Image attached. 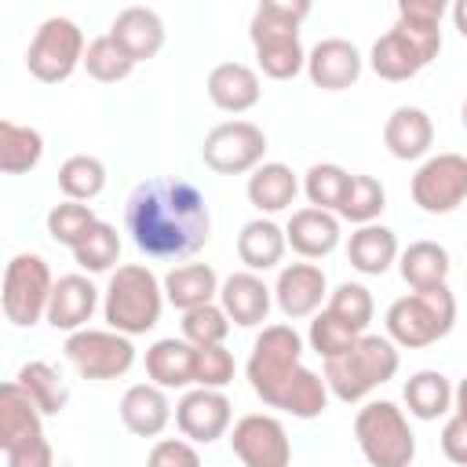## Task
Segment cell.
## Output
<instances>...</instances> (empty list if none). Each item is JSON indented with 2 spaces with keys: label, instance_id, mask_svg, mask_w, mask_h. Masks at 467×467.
Wrapping results in <instances>:
<instances>
[{
  "label": "cell",
  "instance_id": "cell-14",
  "mask_svg": "<svg viewBox=\"0 0 467 467\" xmlns=\"http://www.w3.org/2000/svg\"><path fill=\"white\" fill-rule=\"evenodd\" d=\"M412 201L427 215H449L467 201V157L438 153L427 157L412 175Z\"/></svg>",
  "mask_w": 467,
  "mask_h": 467
},
{
  "label": "cell",
  "instance_id": "cell-49",
  "mask_svg": "<svg viewBox=\"0 0 467 467\" xmlns=\"http://www.w3.org/2000/svg\"><path fill=\"white\" fill-rule=\"evenodd\" d=\"M460 120H463V128H467V99H463V106H460Z\"/></svg>",
  "mask_w": 467,
  "mask_h": 467
},
{
  "label": "cell",
  "instance_id": "cell-20",
  "mask_svg": "<svg viewBox=\"0 0 467 467\" xmlns=\"http://www.w3.org/2000/svg\"><path fill=\"white\" fill-rule=\"evenodd\" d=\"M99 306V288L91 285V277L84 274H66L55 281V292H51V303H47V325L58 328V332H80L88 328L91 314Z\"/></svg>",
  "mask_w": 467,
  "mask_h": 467
},
{
  "label": "cell",
  "instance_id": "cell-26",
  "mask_svg": "<svg viewBox=\"0 0 467 467\" xmlns=\"http://www.w3.org/2000/svg\"><path fill=\"white\" fill-rule=\"evenodd\" d=\"M401 248H398V237L390 226H379V223H368V226H358L347 241V259L358 274L365 277H379L390 270V263H398Z\"/></svg>",
  "mask_w": 467,
  "mask_h": 467
},
{
  "label": "cell",
  "instance_id": "cell-15",
  "mask_svg": "<svg viewBox=\"0 0 467 467\" xmlns=\"http://www.w3.org/2000/svg\"><path fill=\"white\" fill-rule=\"evenodd\" d=\"M234 456L244 467H288L292 463V441L277 416L270 412H248L230 431Z\"/></svg>",
  "mask_w": 467,
  "mask_h": 467
},
{
  "label": "cell",
  "instance_id": "cell-6",
  "mask_svg": "<svg viewBox=\"0 0 467 467\" xmlns=\"http://www.w3.org/2000/svg\"><path fill=\"white\" fill-rule=\"evenodd\" d=\"M161 310H164V281L150 266L124 263L109 274L102 314L113 332L142 336L161 321Z\"/></svg>",
  "mask_w": 467,
  "mask_h": 467
},
{
  "label": "cell",
  "instance_id": "cell-42",
  "mask_svg": "<svg viewBox=\"0 0 467 467\" xmlns=\"http://www.w3.org/2000/svg\"><path fill=\"white\" fill-rule=\"evenodd\" d=\"M306 339H310L314 354H321V358L328 361V358H339L343 350H350V347L361 339V332H354L350 325H343L336 314L317 310V314L310 317V332H306Z\"/></svg>",
  "mask_w": 467,
  "mask_h": 467
},
{
  "label": "cell",
  "instance_id": "cell-21",
  "mask_svg": "<svg viewBox=\"0 0 467 467\" xmlns=\"http://www.w3.org/2000/svg\"><path fill=\"white\" fill-rule=\"evenodd\" d=\"M120 423L135 438H157L171 423V401L157 383H131L120 398Z\"/></svg>",
  "mask_w": 467,
  "mask_h": 467
},
{
  "label": "cell",
  "instance_id": "cell-17",
  "mask_svg": "<svg viewBox=\"0 0 467 467\" xmlns=\"http://www.w3.org/2000/svg\"><path fill=\"white\" fill-rule=\"evenodd\" d=\"M325 296H328V277H325V270L317 263H288V266H281L277 285H274V303L288 321L314 317L321 310Z\"/></svg>",
  "mask_w": 467,
  "mask_h": 467
},
{
  "label": "cell",
  "instance_id": "cell-3",
  "mask_svg": "<svg viewBox=\"0 0 467 467\" xmlns=\"http://www.w3.org/2000/svg\"><path fill=\"white\" fill-rule=\"evenodd\" d=\"M310 15L306 0H263L252 11L248 40L255 62L270 80H292L306 69V51L299 44V22Z\"/></svg>",
  "mask_w": 467,
  "mask_h": 467
},
{
  "label": "cell",
  "instance_id": "cell-39",
  "mask_svg": "<svg viewBox=\"0 0 467 467\" xmlns=\"http://www.w3.org/2000/svg\"><path fill=\"white\" fill-rule=\"evenodd\" d=\"M347 186H350V171L339 164H310L303 179V193L310 208H325V212H339Z\"/></svg>",
  "mask_w": 467,
  "mask_h": 467
},
{
  "label": "cell",
  "instance_id": "cell-28",
  "mask_svg": "<svg viewBox=\"0 0 467 467\" xmlns=\"http://www.w3.org/2000/svg\"><path fill=\"white\" fill-rule=\"evenodd\" d=\"M193 343L186 339H157L150 350H146V376L150 383L164 387V390H182V387H193Z\"/></svg>",
  "mask_w": 467,
  "mask_h": 467
},
{
  "label": "cell",
  "instance_id": "cell-38",
  "mask_svg": "<svg viewBox=\"0 0 467 467\" xmlns=\"http://www.w3.org/2000/svg\"><path fill=\"white\" fill-rule=\"evenodd\" d=\"M117 259H120V234L109 226V223H95L91 230H88V237L73 248V263L80 266V270H88V274H106V270H113L117 266Z\"/></svg>",
  "mask_w": 467,
  "mask_h": 467
},
{
  "label": "cell",
  "instance_id": "cell-40",
  "mask_svg": "<svg viewBox=\"0 0 467 467\" xmlns=\"http://www.w3.org/2000/svg\"><path fill=\"white\" fill-rule=\"evenodd\" d=\"M325 310L336 314L343 325H350L354 332L365 336V328H368V321H372V314H376V303H372V292H368L365 285L343 281V285H336V288L328 292V306H325Z\"/></svg>",
  "mask_w": 467,
  "mask_h": 467
},
{
  "label": "cell",
  "instance_id": "cell-4",
  "mask_svg": "<svg viewBox=\"0 0 467 467\" xmlns=\"http://www.w3.org/2000/svg\"><path fill=\"white\" fill-rule=\"evenodd\" d=\"M303 336L277 321V325H263V332L252 343L244 376L248 387L255 390V398H263V405L270 409H285V398L292 390V383L303 376Z\"/></svg>",
  "mask_w": 467,
  "mask_h": 467
},
{
  "label": "cell",
  "instance_id": "cell-10",
  "mask_svg": "<svg viewBox=\"0 0 467 467\" xmlns=\"http://www.w3.org/2000/svg\"><path fill=\"white\" fill-rule=\"evenodd\" d=\"M55 292V277L44 255L36 252H18L4 266V317L18 328H33L40 317H47V303Z\"/></svg>",
  "mask_w": 467,
  "mask_h": 467
},
{
  "label": "cell",
  "instance_id": "cell-41",
  "mask_svg": "<svg viewBox=\"0 0 467 467\" xmlns=\"http://www.w3.org/2000/svg\"><path fill=\"white\" fill-rule=\"evenodd\" d=\"M99 223V215L91 212V204H80V201H62L47 212V234L51 241L66 244L69 252L88 237V230Z\"/></svg>",
  "mask_w": 467,
  "mask_h": 467
},
{
  "label": "cell",
  "instance_id": "cell-2",
  "mask_svg": "<svg viewBox=\"0 0 467 467\" xmlns=\"http://www.w3.org/2000/svg\"><path fill=\"white\" fill-rule=\"evenodd\" d=\"M441 18H445L441 0H401L394 29L383 33L368 51L372 73L390 84L412 80L441 51Z\"/></svg>",
  "mask_w": 467,
  "mask_h": 467
},
{
  "label": "cell",
  "instance_id": "cell-25",
  "mask_svg": "<svg viewBox=\"0 0 467 467\" xmlns=\"http://www.w3.org/2000/svg\"><path fill=\"white\" fill-rule=\"evenodd\" d=\"M109 36L135 58V62H146L153 58L161 47H164V18L153 11V7H124L113 26H109Z\"/></svg>",
  "mask_w": 467,
  "mask_h": 467
},
{
  "label": "cell",
  "instance_id": "cell-9",
  "mask_svg": "<svg viewBox=\"0 0 467 467\" xmlns=\"http://www.w3.org/2000/svg\"><path fill=\"white\" fill-rule=\"evenodd\" d=\"M354 438L368 467H412L416 460V434L394 401H365L354 416Z\"/></svg>",
  "mask_w": 467,
  "mask_h": 467
},
{
  "label": "cell",
  "instance_id": "cell-44",
  "mask_svg": "<svg viewBox=\"0 0 467 467\" xmlns=\"http://www.w3.org/2000/svg\"><path fill=\"white\" fill-rule=\"evenodd\" d=\"M237 365L234 354L219 343V347H197L193 350V387H208V390H223L234 379Z\"/></svg>",
  "mask_w": 467,
  "mask_h": 467
},
{
  "label": "cell",
  "instance_id": "cell-33",
  "mask_svg": "<svg viewBox=\"0 0 467 467\" xmlns=\"http://www.w3.org/2000/svg\"><path fill=\"white\" fill-rule=\"evenodd\" d=\"M44 157V135L29 124L0 120V171L4 175H26Z\"/></svg>",
  "mask_w": 467,
  "mask_h": 467
},
{
  "label": "cell",
  "instance_id": "cell-46",
  "mask_svg": "<svg viewBox=\"0 0 467 467\" xmlns=\"http://www.w3.org/2000/svg\"><path fill=\"white\" fill-rule=\"evenodd\" d=\"M441 452H445L452 463L467 467V420H463V416L445 420V427H441Z\"/></svg>",
  "mask_w": 467,
  "mask_h": 467
},
{
  "label": "cell",
  "instance_id": "cell-48",
  "mask_svg": "<svg viewBox=\"0 0 467 467\" xmlns=\"http://www.w3.org/2000/svg\"><path fill=\"white\" fill-rule=\"evenodd\" d=\"M452 409H456V416H463V420H467V376L452 387Z\"/></svg>",
  "mask_w": 467,
  "mask_h": 467
},
{
  "label": "cell",
  "instance_id": "cell-23",
  "mask_svg": "<svg viewBox=\"0 0 467 467\" xmlns=\"http://www.w3.org/2000/svg\"><path fill=\"white\" fill-rule=\"evenodd\" d=\"M285 237H288V248L299 252L303 259H325L339 244V215L325 208H299L292 212Z\"/></svg>",
  "mask_w": 467,
  "mask_h": 467
},
{
  "label": "cell",
  "instance_id": "cell-18",
  "mask_svg": "<svg viewBox=\"0 0 467 467\" xmlns=\"http://www.w3.org/2000/svg\"><path fill=\"white\" fill-rule=\"evenodd\" d=\"M365 62L361 51L343 36H325L306 51V77L321 91H347L358 84Z\"/></svg>",
  "mask_w": 467,
  "mask_h": 467
},
{
  "label": "cell",
  "instance_id": "cell-32",
  "mask_svg": "<svg viewBox=\"0 0 467 467\" xmlns=\"http://www.w3.org/2000/svg\"><path fill=\"white\" fill-rule=\"evenodd\" d=\"M401 398H405L409 416H416V420H438V416H445L452 409V383L438 368H420V372H412L405 379Z\"/></svg>",
  "mask_w": 467,
  "mask_h": 467
},
{
  "label": "cell",
  "instance_id": "cell-8",
  "mask_svg": "<svg viewBox=\"0 0 467 467\" xmlns=\"http://www.w3.org/2000/svg\"><path fill=\"white\" fill-rule=\"evenodd\" d=\"M40 416L44 412L18 387V379H7L0 387V449L7 467H55V452Z\"/></svg>",
  "mask_w": 467,
  "mask_h": 467
},
{
  "label": "cell",
  "instance_id": "cell-45",
  "mask_svg": "<svg viewBox=\"0 0 467 467\" xmlns=\"http://www.w3.org/2000/svg\"><path fill=\"white\" fill-rule=\"evenodd\" d=\"M146 467H201V456H197L193 441H186V438H161L150 449Z\"/></svg>",
  "mask_w": 467,
  "mask_h": 467
},
{
  "label": "cell",
  "instance_id": "cell-13",
  "mask_svg": "<svg viewBox=\"0 0 467 467\" xmlns=\"http://www.w3.org/2000/svg\"><path fill=\"white\" fill-rule=\"evenodd\" d=\"M201 157L215 175H252L266 157V135L252 120H223L204 135Z\"/></svg>",
  "mask_w": 467,
  "mask_h": 467
},
{
  "label": "cell",
  "instance_id": "cell-11",
  "mask_svg": "<svg viewBox=\"0 0 467 467\" xmlns=\"http://www.w3.org/2000/svg\"><path fill=\"white\" fill-rule=\"evenodd\" d=\"M84 51L88 40L80 33V26L73 18H44L40 29L29 40L26 51V69L40 80V84H62L77 73V66H84Z\"/></svg>",
  "mask_w": 467,
  "mask_h": 467
},
{
  "label": "cell",
  "instance_id": "cell-16",
  "mask_svg": "<svg viewBox=\"0 0 467 467\" xmlns=\"http://www.w3.org/2000/svg\"><path fill=\"white\" fill-rule=\"evenodd\" d=\"M234 420V405L223 390H208V387H193L179 398L175 405V423L182 431L186 441L193 445H212L230 431Z\"/></svg>",
  "mask_w": 467,
  "mask_h": 467
},
{
  "label": "cell",
  "instance_id": "cell-35",
  "mask_svg": "<svg viewBox=\"0 0 467 467\" xmlns=\"http://www.w3.org/2000/svg\"><path fill=\"white\" fill-rule=\"evenodd\" d=\"M58 190L66 193V201H95L106 190V164L91 153L66 157L58 168Z\"/></svg>",
  "mask_w": 467,
  "mask_h": 467
},
{
  "label": "cell",
  "instance_id": "cell-31",
  "mask_svg": "<svg viewBox=\"0 0 467 467\" xmlns=\"http://www.w3.org/2000/svg\"><path fill=\"white\" fill-rule=\"evenodd\" d=\"M398 270L405 277V285L412 292L420 288H438L449 281V270H452V259L445 252V244L438 241H412L401 255H398Z\"/></svg>",
  "mask_w": 467,
  "mask_h": 467
},
{
  "label": "cell",
  "instance_id": "cell-5",
  "mask_svg": "<svg viewBox=\"0 0 467 467\" xmlns=\"http://www.w3.org/2000/svg\"><path fill=\"white\" fill-rule=\"evenodd\" d=\"M398 368H401V354H398L394 339L365 332L350 350L325 361V383H328L332 398L354 405V401H365L387 379H394Z\"/></svg>",
  "mask_w": 467,
  "mask_h": 467
},
{
  "label": "cell",
  "instance_id": "cell-22",
  "mask_svg": "<svg viewBox=\"0 0 467 467\" xmlns=\"http://www.w3.org/2000/svg\"><path fill=\"white\" fill-rule=\"evenodd\" d=\"M383 146L398 161H420L434 146V120L420 106H398L383 124Z\"/></svg>",
  "mask_w": 467,
  "mask_h": 467
},
{
  "label": "cell",
  "instance_id": "cell-47",
  "mask_svg": "<svg viewBox=\"0 0 467 467\" xmlns=\"http://www.w3.org/2000/svg\"><path fill=\"white\" fill-rule=\"evenodd\" d=\"M449 15H452V26H456V33L467 40V0H456V4L449 7Z\"/></svg>",
  "mask_w": 467,
  "mask_h": 467
},
{
  "label": "cell",
  "instance_id": "cell-12",
  "mask_svg": "<svg viewBox=\"0 0 467 467\" xmlns=\"http://www.w3.org/2000/svg\"><path fill=\"white\" fill-rule=\"evenodd\" d=\"M66 358L84 379H120L135 365V343L113 328H80L66 336Z\"/></svg>",
  "mask_w": 467,
  "mask_h": 467
},
{
  "label": "cell",
  "instance_id": "cell-36",
  "mask_svg": "<svg viewBox=\"0 0 467 467\" xmlns=\"http://www.w3.org/2000/svg\"><path fill=\"white\" fill-rule=\"evenodd\" d=\"M387 208V190L376 175H350V186L343 193V204H339V219L354 223V226H368L379 219V212Z\"/></svg>",
  "mask_w": 467,
  "mask_h": 467
},
{
  "label": "cell",
  "instance_id": "cell-19",
  "mask_svg": "<svg viewBox=\"0 0 467 467\" xmlns=\"http://www.w3.org/2000/svg\"><path fill=\"white\" fill-rule=\"evenodd\" d=\"M270 303H274V288H266V281L252 270H237L219 285V306L241 328L263 325L270 314Z\"/></svg>",
  "mask_w": 467,
  "mask_h": 467
},
{
  "label": "cell",
  "instance_id": "cell-24",
  "mask_svg": "<svg viewBox=\"0 0 467 467\" xmlns=\"http://www.w3.org/2000/svg\"><path fill=\"white\" fill-rule=\"evenodd\" d=\"M263 95L259 73L244 62H219L208 73V99L223 113H248Z\"/></svg>",
  "mask_w": 467,
  "mask_h": 467
},
{
  "label": "cell",
  "instance_id": "cell-34",
  "mask_svg": "<svg viewBox=\"0 0 467 467\" xmlns=\"http://www.w3.org/2000/svg\"><path fill=\"white\" fill-rule=\"evenodd\" d=\"M15 379L44 416H58L66 409V401H69V390H66L58 368H51L47 361H26Z\"/></svg>",
  "mask_w": 467,
  "mask_h": 467
},
{
  "label": "cell",
  "instance_id": "cell-29",
  "mask_svg": "<svg viewBox=\"0 0 467 467\" xmlns=\"http://www.w3.org/2000/svg\"><path fill=\"white\" fill-rule=\"evenodd\" d=\"M285 248H288V237L285 230L274 223V219H252L241 226L237 234V259L244 263V270L259 274V270H274L281 259H285Z\"/></svg>",
  "mask_w": 467,
  "mask_h": 467
},
{
  "label": "cell",
  "instance_id": "cell-37",
  "mask_svg": "<svg viewBox=\"0 0 467 467\" xmlns=\"http://www.w3.org/2000/svg\"><path fill=\"white\" fill-rule=\"evenodd\" d=\"M139 62L109 36V33H102V36H95V40H88V51H84V69H88V77H95L99 84H117V80H124V77H131V69H135Z\"/></svg>",
  "mask_w": 467,
  "mask_h": 467
},
{
  "label": "cell",
  "instance_id": "cell-1",
  "mask_svg": "<svg viewBox=\"0 0 467 467\" xmlns=\"http://www.w3.org/2000/svg\"><path fill=\"white\" fill-rule=\"evenodd\" d=\"M124 226L135 248L150 259H186L212 237V212L190 179H142L128 204Z\"/></svg>",
  "mask_w": 467,
  "mask_h": 467
},
{
  "label": "cell",
  "instance_id": "cell-30",
  "mask_svg": "<svg viewBox=\"0 0 467 467\" xmlns=\"http://www.w3.org/2000/svg\"><path fill=\"white\" fill-rule=\"evenodd\" d=\"M215 296H219V274L208 263H182L164 274V299L182 314L215 303Z\"/></svg>",
  "mask_w": 467,
  "mask_h": 467
},
{
  "label": "cell",
  "instance_id": "cell-43",
  "mask_svg": "<svg viewBox=\"0 0 467 467\" xmlns=\"http://www.w3.org/2000/svg\"><path fill=\"white\" fill-rule=\"evenodd\" d=\"M230 332V317L219 303H208V306H193L182 314V339L193 343V347H219Z\"/></svg>",
  "mask_w": 467,
  "mask_h": 467
},
{
  "label": "cell",
  "instance_id": "cell-27",
  "mask_svg": "<svg viewBox=\"0 0 467 467\" xmlns=\"http://www.w3.org/2000/svg\"><path fill=\"white\" fill-rule=\"evenodd\" d=\"M244 193H248V204H252L255 212L274 215V212H285V208L296 201L299 179H296V171H292L288 164H281V161H263V164L248 175Z\"/></svg>",
  "mask_w": 467,
  "mask_h": 467
},
{
  "label": "cell",
  "instance_id": "cell-7",
  "mask_svg": "<svg viewBox=\"0 0 467 467\" xmlns=\"http://www.w3.org/2000/svg\"><path fill=\"white\" fill-rule=\"evenodd\" d=\"M456 325V296L449 285L438 288H420L387 306V336L394 347L405 350H423L438 339H445Z\"/></svg>",
  "mask_w": 467,
  "mask_h": 467
}]
</instances>
